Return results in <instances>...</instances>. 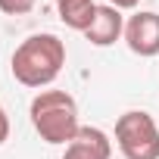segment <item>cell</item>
<instances>
[{"mask_svg": "<svg viewBox=\"0 0 159 159\" xmlns=\"http://www.w3.org/2000/svg\"><path fill=\"white\" fill-rule=\"evenodd\" d=\"M28 116H31V125L41 134V140H47L53 147L69 143L78 131H81V122H78V103L66 91H53V88L38 91V97L28 106Z\"/></svg>", "mask_w": 159, "mask_h": 159, "instance_id": "7a4b0ae2", "label": "cell"}, {"mask_svg": "<svg viewBox=\"0 0 159 159\" xmlns=\"http://www.w3.org/2000/svg\"><path fill=\"white\" fill-rule=\"evenodd\" d=\"M116 143L125 159H159V125L143 109H128L116 122Z\"/></svg>", "mask_w": 159, "mask_h": 159, "instance_id": "3957f363", "label": "cell"}, {"mask_svg": "<svg viewBox=\"0 0 159 159\" xmlns=\"http://www.w3.org/2000/svg\"><path fill=\"white\" fill-rule=\"evenodd\" d=\"M7 140H10V116H7L3 103H0V147H3Z\"/></svg>", "mask_w": 159, "mask_h": 159, "instance_id": "9c48e42d", "label": "cell"}, {"mask_svg": "<svg viewBox=\"0 0 159 159\" xmlns=\"http://www.w3.org/2000/svg\"><path fill=\"white\" fill-rule=\"evenodd\" d=\"M53 3H56V13H59L62 25L81 31V34L91 28V22L97 16V7H100L94 0H53Z\"/></svg>", "mask_w": 159, "mask_h": 159, "instance_id": "52a82bcc", "label": "cell"}, {"mask_svg": "<svg viewBox=\"0 0 159 159\" xmlns=\"http://www.w3.org/2000/svg\"><path fill=\"white\" fill-rule=\"evenodd\" d=\"M62 159H112V140L103 128L81 125V131L66 143Z\"/></svg>", "mask_w": 159, "mask_h": 159, "instance_id": "5b68a950", "label": "cell"}, {"mask_svg": "<svg viewBox=\"0 0 159 159\" xmlns=\"http://www.w3.org/2000/svg\"><path fill=\"white\" fill-rule=\"evenodd\" d=\"M125 44L131 53L150 59V56H159V13L153 10H140L134 13L128 22H125Z\"/></svg>", "mask_w": 159, "mask_h": 159, "instance_id": "277c9868", "label": "cell"}, {"mask_svg": "<svg viewBox=\"0 0 159 159\" xmlns=\"http://www.w3.org/2000/svg\"><path fill=\"white\" fill-rule=\"evenodd\" d=\"M122 34H125V16H122V10H116L112 3H100V7H97V16H94V22H91V28L84 31V38H88L94 47H109V44H116Z\"/></svg>", "mask_w": 159, "mask_h": 159, "instance_id": "8992f818", "label": "cell"}, {"mask_svg": "<svg viewBox=\"0 0 159 159\" xmlns=\"http://www.w3.org/2000/svg\"><path fill=\"white\" fill-rule=\"evenodd\" d=\"M38 0H0V13H7V16H25L34 10Z\"/></svg>", "mask_w": 159, "mask_h": 159, "instance_id": "ba28073f", "label": "cell"}, {"mask_svg": "<svg viewBox=\"0 0 159 159\" xmlns=\"http://www.w3.org/2000/svg\"><path fill=\"white\" fill-rule=\"evenodd\" d=\"M66 66V41H59L56 34L44 31V34H31L25 38L16 53H13V78L22 88H50L59 72Z\"/></svg>", "mask_w": 159, "mask_h": 159, "instance_id": "6da1fadb", "label": "cell"}, {"mask_svg": "<svg viewBox=\"0 0 159 159\" xmlns=\"http://www.w3.org/2000/svg\"><path fill=\"white\" fill-rule=\"evenodd\" d=\"M109 3H112L116 10H134V7L140 3V0H109Z\"/></svg>", "mask_w": 159, "mask_h": 159, "instance_id": "30bf717a", "label": "cell"}]
</instances>
